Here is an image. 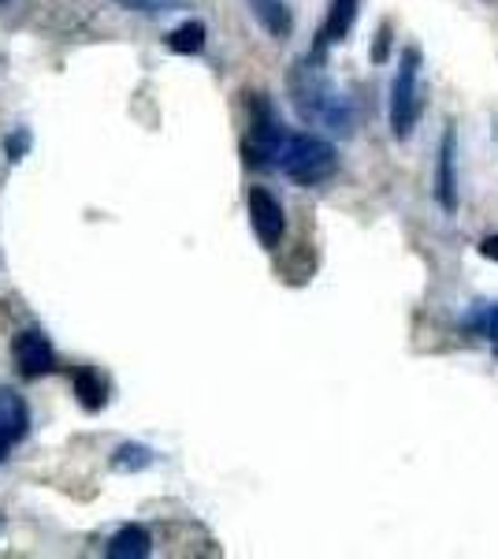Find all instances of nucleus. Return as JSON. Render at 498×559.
Returning a JSON list of instances; mask_svg holds the SVG:
<instances>
[{
    "label": "nucleus",
    "instance_id": "1",
    "mask_svg": "<svg viewBox=\"0 0 498 559\" xmlns=\"http://www.w3.org/2000/svg\"><path fill=\"white\" fill-rule=\"evenodd\" d=\"M291 97H294V108L302 112V120L324 123V128L331 134H339V139H350L353 134V105H350V97L320 71V52L305 57L302 64H294Z\"/></svg>",
    "mask_w": 498,
    "mask_h": 559
},
{
    "label": "nucleus",
    "instance_id": "6",
    "mask_svg": "<svg viewBox=\"0 0 498 559\" xmlns=\"http://www.w3.org/2000/svg\"><path fill=\"white\" fill-rule=\"evenodd\" d=\"M12 358H15V369H20L26 381H38V377H49L52 369H57V350H52L49 336L38 329H26L15 336Z\"/></svg>",
    "mask_w": 498,
    "mask_h": 559
},
{
    "label": "nucleus",
    "instance_id": "20",
    "mask_svg": "<svg viewBox=\"0 0 498 559\" xmlns=\"http://www.w3.org/2000/svg\"><path fill=\"white\" fill-rule=\"evenodd\" d=\"M0 4H4V0H0Z\"/></svg>",
    "mask_w": 498,
    "mask_h": 559
},
{
    "label": "nucleus",
    "instance_id": "16",
    "mask_svg": "<svg viewBox=\"0 0 498 559\" xmlns=\"http://www.w3.org/2000/svg\"><path fill=\"white\" fill-rule=\"evenodd\" d=\"M479 332L491 340V347H495V355H498V306L484 310V318H479Z\"/></svg>",
    "mask_w": 498,
    "mask_h": 559
},
{
    "label": "nucleus",
    "instance_id": "2",
    "mask_svg": "<svg viewBox=\"0 0 498 559\" xmlns=\"http://www.w3.org/2000/svg\"><path fill=\"white\" fill-rule=\"evenodd\" d=\"M276 168L297 187H320L339 173V153L313 131H291L276 153Z\"/></svg>",
    "mask_w": 498,
    "mask_h": 559
},
{
    "label": "nucleus",
    "instance_id": "12",
    "mask_svg": "<svg viewBox=\"0 0 498 559\" xmlns=\"http://www.w3.org/2000/svg\"><path fill=\"white\" fill-rule=\"evenodd\" d=\"M75 395H78V403H83L86 411H101L108 403V381L89 366L78 369V373H75Z\"/></svg>",
    "mask_w": 498,
    "mask_h": 559
},
{
    "label": "nucleus",
    "instance_id": "10",
    "mask_svg": "<svg viewBox=\"0 0 498 559\" xmlns=\"http://www.w3.org/2000/svg\"><path fill=\"white\" fill-rule=\"evenodd\" d=\"M357 8H361V0H331L328 20H324V31H320V45L347 41L353 23H357Z\"/></svg>",
    "mask_w": 498,
    "mask_h": 559
},
{
    "label": "nucleus",
    "instance_id": "5",
    "mask_svg": "<svg viewBox=\"0 0 498 559\" xmlns=\"http://www.w3.org/2000/svg\"><path fill=\"white\" fill-rule=\"evenodd\" d=\"M246 210H250V224L257 231L260 247L265 250H279L287 236V213L279 205V198L268 191V187H250L246 194Z\"/></svg>",
    "mask_w": 498,
    "mask_h": 559
},
{
    "label": "nucleus",
    "instance_id": "4",
    "mask_svg": "<svg viewBox=\"0 0 498 559\" xmlns=\"http://www.w3.org/2000/svg\"><path fill=\"white\" fill-rule=\"evenodd\" d=\"M246 142H242V153H246V165L253 168H276V153L283 146V139L291 131H287V123L279 120L276 105H271L268 94H260V90H250L246 94Z\"/></svg>",
    "mask_w": 498,
    "mask_h": 559
},
{
    "label": "nucleus",
    "instance_id": "9",
    "mask_svg": "<svg viewBox=\"0 0 498 559\" xmlns=\"http://www.w3.org/2000/svg\"><path fill=\"white\" fill-rule=\"evenodd\" d=\"M253 20L265 26L268 38L287 41L294 34V12L287 8V0H246Z\"/></svg>",
    "mask_w": 498,
    "mask_h": 559
},
{
    "label": "nucleus",
    "instance_id": "18",
    "mask_svg": "<svg viewBox=\"0 0 498 559\" xmlns=\"http://www.w3.org/2000/svg\"><path fill=\"white\" fill-rule=\"evenodd\" d=\"M26 146H31V134H26V131L12 134V139H8V157H12V160H20Z\"/></svg>",
    "mask_w": 498,
    "mask_h": 559
},
{
    "label": "nucleus",
    "instance_id": "8",
    "mask_svg": "<svg viewBox=\"0 0 498 559\" xmlns=\"http://www.w3.org/2000/svg\"><path fill=\"white\" fill-rule=\"evenodd\" d=\"M436 198L447 213L458 210V142L454 128L442 131L439 142V165H436Z\"/></svg>",
    "mask_w": 498,
    "mask_h": 559
},
{
    "label": "nucleus",
    "instance_id": "15",
    "mask_svg": "<svg viewBox=\"0 0 498 559\" xmlns=\"http://www.w3.org/2000/svg\"><path fill=\"white\" fill-rule=\"evenodd\" d=\"M131 12H171V8H183V0H120Z\"/></svg>",
    "mask_w": 498,
    "mask_h": 559
},
{
    "label": "nucleus",
    "instance_id": "19",
    "mask_svg": "<svg viewBox=\"0 0 498 559\" xmlns=\"http://www.w3.org/2000/svg\"><path fill=\"white\" fill-rule=\"evenodd\" d=\"M479 254H484L487 261H498V236H487L484 242H479Z\"/></svg>",
    "mask_w": 498,
    "mask_h": 559
},
{
    "label": "nucleus",
    "instance_id": "7",
    "mask_svg": "<svg viewBox=\"0 0 498 559\" xmlns=\"http://www.w3.org/2000/svg\"><path fill=\"white\" fill-rule=\"evenodd\" d=\"M26 429H31V407H26V400L20 392H12V388H0V463L26 437Z\"/></svg>",
    "mask_w": 498,
    "mask_h": 559
},
{
    "label": "nucleus",
    "instance_id": "17",
    "mask_svg": "<svg viewBox=\"0 0 498 559\" xmlns=\"http://www.w3.org/2000/svg\"><path fill=\"white\" fill-rule=\"evenodd\" d=\"M387 52H391V23H384V26H379V34H376V49H373L376 64H384Z\"/></svg>",
    "mask_w": 498,
    "mask_h": 559
},
{
    "label": "nucleus",
    "instance_id": "11",
    "mask_svg": "<svg viewBox=\"0 0 498 559\" xmlns=\"http://www.w3.org/2000/svg\"><path fill=\"white\" fill-rule=\"evenodd\" d=\"M153 552V537L146 526H123L120 534L108 540V556L112 559H146Z\"/></svg>",
    "mask_w": 498,
    "mask_h": 559
},
{
    "label": "nucleus",
    "instance_id": "13",
    "mask_svg": "<svg viewBox=\"0 0 498 559\" xmlns=\"http://www.w3.org/2000/svg\"><path fill=\"white\" fill-rule=\"evenodd\" d=\"M205 38H208L205 23L202 20H190V23L175 26V31L168 34V49L179 52V57H197V52L205 49Z\"/></svg>",
    "mask_w": 498,
    "mask_h": 559
},
{
    "label": "nucleus",
    "instance_id": "3",
    "mask_svg": "<svg viewBox=\"0 0 498 559\" xmlns=\"http://www.w3.org/2000/svg\"><path fill=\"white\" fill-rule=\"evenodd\" d=\"M421 68H424L421 49H416V45L402 49L394 79H391V102H387V123H391V139H398V142L410 139L416 131V123H421V112H424Z\"/></svg>",
    "mask_w": 498,
    "mask_h": 559
},
{
    "label": "nucleus",
    "instance_id": "14",
    "mask_svg": "<svg viewBox=\"0 0 498 559\" xmlns=\"http://www.w3.org/2000/svg\"><path fill=\"white\" fill-rule=\"evenodd\" d=\"M112 466L116 471H146V466H153V452L146 444H120L112 455Z\"/></svg>",
    "mask_w": 498,
    "mask_h": 559
}]
</instances>
